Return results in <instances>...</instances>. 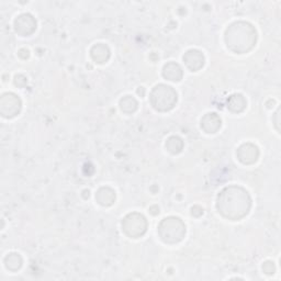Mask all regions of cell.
Here are the masks:
<instances>
[{"instance_id":"cell-2","label":"cell","mask_w":281,"mask_h":281,"mask_svg":"<svg viewBox=\"0 0 281 281\" xmlns=\"http://www.w3.org/2000/svg\"><path fill=\"white\" fill-rule=\"evenodd\" d=\"M186 232L185 225L177 217H169L161 224L160 233L163 241L166 243H175L183 238Z\"/></svg>"},{"instance_id":"cell-4","label":"cell","mask_w":281,"mask_h":281,"mask_svg":"<svg viewBox=\"0 0 281 281\" xmlns=\"http://www.w3.org/2000/svg\"><path fill=\"white\" fill-rule=\"evenodd\" d=\"M164 76L169 80H180L181 78V69L179 65L170 63L166 65L164 69Z\"/></svg>"},{"instance_id":"cell-3","label":"cell","mask_w":281,"mask_h":281,"mask_svg":"<svg viewBox=\"0 0 281 281\" xmlns=\"http://www.w3.org/2000/svg\"><path fill=\"white\" fill-rule=\"evenodd\" d=\"M184 60L192 70H198L203 66V62H205L203 55L199 51H189L184 56Z\"/></svg>"},{"instance_id":"cell-1","label":"cell","mask_w":281,"mask_h":281,"mask_svg":"<svg viewBox=\"0 0 281 281\" xmlns=\"http://www.w3.org/2000/svg\"><path fill=\"white\" fill-rule=\"evenodd\" d=\"M152 105L161 111L169 110L177 101V94L169 86L160 85L155 87L152 93Z\"/></svg>"},{"instance_id":"cell-5","label":"cell","mask_w":281,"mask_h":281,"mask_svg":"<svg viewBox=\"0 0 281 281\" xmlns=\"http://www.w3.org/2000/svg\"><path fill=\"white\" fill-rule=\"evenodd\" d=\"M246 106V101L245 99L243 98V96L241 94H234L230 98L229 100V107L232 111L235 112H238V111H242L244 108Z\"/></svg>"}]
</instances>
